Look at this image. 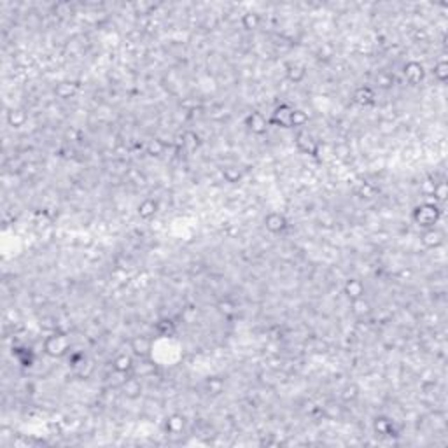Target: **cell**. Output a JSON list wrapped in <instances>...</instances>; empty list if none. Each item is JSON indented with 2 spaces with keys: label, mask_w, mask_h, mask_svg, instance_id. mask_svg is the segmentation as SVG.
Segmentation results:
<instances>
[{
  "label": "cell",
  "mask_w": 448,
  "mask_h": 448,
  "mask_svg": "<svg viewBox=\"0 0 448 448\" xmlns=\"http://www.w3.org/2000/svg\"><path fill=\"white\" fill-rule=\"evenodd\" d=\"M259 25H261V16L258 12H245L242 16V27L245 30H256V28H259Z\"/></svg>",
  "instance_id": "cell-16"
},
{
  "label": "cell",
  "mask_w": 448,
  "mask_h": 448,
  "mask_svg": "<svg viewBox=\"0 0 448 448\" xmlns=\"http://www.w3.org/2000/svg\"><path fill=\"white\" fill-rule=\"evenodd\" d=\"M137 212H139V216L142 217V219H151V217H154L158 212V202L153 198L144 200V202L139 205Z\"/></svg>",
  "instance_id": "cell-12"
},
{
  "label": "cell",
  "mask_w": 448,
  "mask_h": 448,
  "mask_svg": "<svg viewBox=\"0 0 448 448\" xmlns=\"http://www.w3.org/2000/svg\"><path fill=\"white\" fill-rule=\"evenodd\" d=\"M265 226L266 229L270 233H273V235H279V233H284L287 228V219L284 214L280 212H271L268 214V216L265 217Z\"/></svg>",
  "instance_id": "cell-6"
},
{
  "label": "cell",
  "mask_w": 448,
  "mask_h": 448,
  "mask_svg": "<svg viewBox=\"0 0 448 448\" xmlns=\"http://www.w3.org/2000/svg\"><path fill=\"white\" fill-rule=\"evenodd\" d=\"M296 147H298L303 154H310V156H317V151H319V145L313 140V137L310 135L308 132H298L296 135Z\"/></svg>",
  "instance_id": "cell-5"
},
{
  "label": "cell",
  "mask_w": 448,
  "mask_h": 448,
  "mask_svg": "<svg viewBox=\"0 0 448 448\" xmlns=\"http://www.w3.org/2000/svg\"><path fill=\"white\" fill-rule=\"evenodd\" d=\"M112 368H114L118 373H128L133 368V359L126 354H119L118 357L114 359V362H112Z\"/></svg>",
  "instance_id": "cell-14"
},
{
  "label": "cell",
  "mask_w": 448,
  "mask_h": 448,
  "mask_svg": "<svg viewBox=\"0 0 448 448\" xmlns=\"http://www.w3.org/2000/svg\"><path fill=\"white\" fill-rule=\"evenodd\" d=\"M434 77L438 79L439 82H445L446 77H448V65L446 61H438L434 65Z\"/></svg>",
  "instance_id": "cell-22"
},
{
  "label": "cell",
  "mask_w": 448,
  "mask_h": 448,
  "mask_svg": "<svg viewBox=\"0 0 448 448\" xmlns=\"http://www.w3.org/2000/svg\"><path fill=\"white\" fill-rule=\"evenodd\" d=\"M245 126L252 133H256V135H263V133H266L268 126H270V121H268V118L263 112L252 111L245 118Z\"/></svg>",
  "instance_id": "cell-4"
},
{
  "label": "cell",
  "mask_w": 448,
  "mask_h": 448,
  "mask_svg": "<svg viewBox=\"0 0 448 448\" xmlns=\"http://www.w3.org/2000/svg\"><path fill=\"white\" fill-rule=\"evenodd\" d=\"M77 91V86L74 82H60L56 88H54V93H56L60 98H70L72 95H75Z\"/></svg>",
  "instance_id": "cell-17"
},
{
  "label": "cell",
  "mask_w": 448,
  "mask_h": 448,
  "mask_svg": "<svg viewBox=\"0 0 448 448\" xmlns=\"http://www.w3.org/2000/svg\"><path fill=\"white\" fill-rule=\"evenodd\" d=\"M25 121H27V114H25L23 111H19V109H11V111L7 112V123H9L12 128L23 126Z\"/></svg>",
  "instance_id": "cell-15"
},
{
  "label": "cell",
  "mask_w": 448,
  "mask_h": 448,
  "mask_svg": "<svg viewBox=\"0 0 448 448\" xmlns=\"http://www.w3.org/2000/svg\"><path fill=\"white\" fill-rule=\"evenodd\" d=\"M412 217L413 221H415V224H418L424 229H429V228H434V224L439 221V217H441V208H439L436 203H422L418 205V207H415Z\"/></svg>",
  "instance_id": "cell-1"
},
{
  "label": "cell",
  "mask_w": 448,
  "mask_h": 448,
  "mask_svg": "<svg viewBox=\"0 0 448 448\" xmlns=\"http://www.w3.org/2000/svg\"><path fill=\"white\" fill-rule=\"evenodd\" d=\"M420 240H422V244H424L425 247H429V249H436V247H439V245L443 244L441 233H439L438 229H434V228L425 229Z\"/></svg>",
  "instance_id": "cell-10"
},
{
  "label": "cell",
  "mask_w": 448,
  "mask_h": 448,
  "mask_svg": "<svg viewBox=\"0 0 448 448\" xmlns=\"http://www.w3.org/2000/svg\"><path fill=\"white\" fill-rule=\"evenodd\" d=\"M132 350L140 357H147L151 352V340L144 336H137L132 340Z\"/></svg>",
  "instance_id": "cell-13"
},
{
  "label": "cell",
  "mask_w": 448,
  "mask_h": 448,
  "mask_svg": "<svg viewBox=\"0 0 448 448\" xmlns=\"http://www.w3.org/2000/svg\"><path fill=\"white\" fill-rule=\"evenodd\" d=\"M287 77L294 82H300L305 77V69L301 65H289L287 67Z\"/></svg>",
  "instance_id": "cell-21"
},
{
  "label": "cell",
  "mask_w": 448,
  "mask_h": 448,
  "mask_svg": "<svg viewBox=\"0 0 448 448\" xmlns=\"http://www.w3.org/2000/svg\"><path fill=\"white\" fill-rule=\"evenodd\" d=\"M308 123V114L301 109H294L291 116V128H303Z\"/></svg>",
  "instance_id": "cell-18"
},
{
  "label": "cell",
  "mask_w": 448,
  "mask_h": 448,
  "mask_svg": "<svg viewBox=\"0 0 448 448\" xmlns=\"http://www.w3.org/2000/svg\"><path fill=\"white\" fill-rule=\"evenodd\" d=\"M375 431L380 434V436H387V434L392 433V422L389 420V418H376L375 420Z\"/></svg>",
  "instance_id": "cell-19"
},
{
  "label": "cell",
  "mask_w": 448,
  "mask_h": 448,
  "mask_svg": "<svg viewBox=\"0 0 448 448\" xmlns=\"http://www.w3.org/2000/svg\"><path fill=\"white\" fill-rule=\"evenodd\" d=\"M223 177L226 179L228 182L235 184L242 179V172L237 168V166H226V168H223Z\"/></svg>",
  "instance_id": "cell-20"
},
{
  "label": "cell",
  "mask_w": 448,
  "mask_h": 448,
  "mask_svg": "<svg viewBox=\"0 0 448 448\" xmlns=\"http://www.w3.org/2000/svg\"><path fill=\"white\" fill-rule=\"evenodd\" d=\"M184 427H186V420H184V417L179 415V413L170 415L165 422V429L168 431L170 434H181L184 431Z\"/></svg>",
  "instance_id": "cell-11"
},
{
  "label": "cell",
  "mask_w": 448,
  "mask_h": 448,
  "mask_svg": "<svg viewBox=\"0 0 448 448\" xmlns=\"http://www.w3.org/2000/svg\"><path fill=\"white\" fill-rule=\"evenodd\" d=\"M292 109L287 103H280L279 107H275V111L271 112V118L268 119L270 124H275V126L280 128H291V116H292Z\"/></svg>",
  "instance_id": "cell-3"
},
{
  "label": "cell",
  "mask_w": 448,
  "mask_h": 448,
  "mask_svg": "<svg viewBox=\"0 0 448 448\" xmlns=\"http://www.w3.org/2000/svg\"><path fill=\"white\" fill-rule=\"evenodd\" d=\"M433 195L436 196L438 202H443L446 198V184L445 182H438L433 186Z\"/></svg>",
  "instance_id": "cell-24"
},
{
  "label": "cell",
  "mask_w": 448,
  "mask_h": 448,
  "mask_svg": "<svg viewBox=\"0 0 448 448\" xmlns=\"http://www.w3.org/2000/svg\"><path fill=\"white\" fill-rule=\"evenodd\" d=\"M343 292L350 301L364 298V284L359 279H349L343 284Z\"/></svg>",
  "instance_id": "cell-8"
},
{
  "label": "cell",
  "mask_w": 448,
  "mask_h": 448,
  "mask_svg": "<svg viewBox=\"0 0 448 448\" xmlns=\"http://www.w3.org/2000/svg\"><path fill=\"white\" fill-rule=\"evenodd\" d=\"M70 350V340L63 333H51L44 340V352L51 357H61L69 354Z\"/></svg>",
  "instance_id": "cell-2"
},
{
  "label": "cell",
  "mask_w": 448,
  "mask_h": 448,
  "mask_svg": "<svg viewBox=\"0 0 448 448\" xmlns=\"http://www.w3.org/2000/svg\"><path fill=\"white\" fill-rule=\"evenodd\" d=\"M163 151H165V144L161 140L154 139L147 144V154H151V156H161Z\"/></svg>",
  "instance_id": "cell-23"
},
{
  "label": "cell",
  "mask_w": 448,
  "mask_h": 448,
  "mask_svg": "<svg viewBox=\"0 0 448 448\" xmlns=\"http://www.w3.org/2000/svg\"><path fill=\"white\" fill-rule=\"evenodd\" d=\"M354 102L359 105H371L375 102V91L370 86H359L354 91Z\"/></svg>",
  "instance_id": "cell-9"
},
{
  "label": "cell",
  "mask_w": 448,
  "mask_h": 448,
  "mask_svg": "<svg viewBox=\"0 0 448 448\" xmlns=\"http://www.w3.org/2000/svg\"><path fill=\"white\" fill-rule=\"evenodd\" d=\"M403 74H404L406 81H408L410 84H418V82H422V81H424V77H425L424 67L418 63V61H408V63L404 65V69H403Z\"/></svg>",
  "instance_id": "cell-7"
}]
</instances>
